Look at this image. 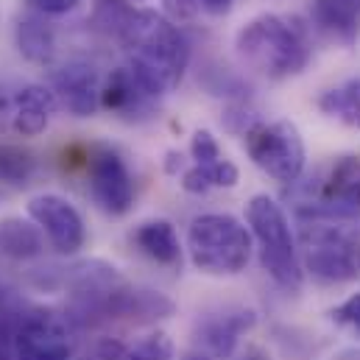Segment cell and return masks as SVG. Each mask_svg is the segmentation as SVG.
<instances>
[{
    "instance_id": "cell-23",
    "label": "cell",
    "mask_w": 360,
    "mask_h": 360,
    "mask_svg": "<svg viewBox=\"0 0 360 360\" xmlns=\"http://www.w3.org/2000/svg\"><path fill=\"white\" fill-rule=\"evenodd\" d=\"M333 321H338V324H347V327H352L355 333H360V293H352L347 302H341L338 307H333Z\"/></svg>"
},
{
    "instance_id": "cell-18",
    "label": "cell",
    "mask_w": 360,
    "mask_h": 360,
    "mask_svg": "<svg viewBox=\"0 0 360 360\" xmlns=\"http://www.w3.org/2000/svg\"><path fill=\"white\" fill-rule=\"evenodd\" d=\"M14 45L22 59L34 65H48L56 53V31L42 14L28 11L14 25Z\"/></svg>"
},
{
    "instance_id": "cell-13",
    "label": "cell",
    "mask_w": 360,
    "mask_h": 360,
    "mask_svg": "<svg viewBox=\"0 0 360 360\" xmlns=\"http://www.w3.org/2000/svg\"><path fill=\"white\" fill-rule=\"evenodd\" d=\"M257 324V313L246 307H226L221 313H210L198 321L195 341L212 358H229L240 338Z\"/></svg>"
},
{
    "instance_id": "cell-14",
    "label": "cell",
    "mask_w": 360,
    "mask_h": 360,
    "mask_svg": "<svg viewBox=\"0 0 360 360\" xmlns=\"http://www.w3.org/2000/svg\"><path fill=\"white\" fill-rule=\"evenodd\" d=\"M53 109H56L53 92L39 84H25L6 95L0 117H6L11 131H17L20 137H37L48 129Z\"/></svg>"
},
{
    "instance_id": "cell-4",
    "label": "cell",
    "mask_w": 360,
    "mask_h": 360,
    "mask_svg": "<svg viewBox=\"0 0 360 360\" xmlns=\"http://www.w3.org/2000/svg\"><path fill=\"white\" fill-rule=\"evenodd\" d=\"M246 224H249L252 240H257L263 271L282 290L299 293L304 285V269H302L296 235L290 229V221L282 204L266 193L255 195L246 207Z\"/></svg>"
},
{
    "instance_id": "cell-24",
    "label": "cell",
    "mask_w": 360,
    "mask_h": 360,
    "mask_svg": "<svg viewBox=\"0 0 360 360\" xmlns=\"http://www.w3.org/2000/svg\"><path fill=\"white\" fill-rule=\"evenodd\" d=\"M162 6L168 11V20H174V22L204 14V0H162Z\"/></svg>"
},
{
    "instance_id": "cell-5",
    "label": "cell",
    "mask_w": 360,
    "mask_h": 360,
    "mask_svg": "<svg viewBox=\"0 0 360 360\" xmlns=\"http://www.w3.org/2000/svg\"><path fill=\"white\" fill-rule=\"evenodd\" d=\"M252 232L229 212H207L190 221L187 255L190 263L210 276H238L252 260Z\"/></svg>"
},
{
    "instance_id": "cell-21",
    "label": "cell",
    "mask_w": 360,
    "mask_h": 360,
    "mask_svg": "<svg viewBox=\"0 0 360 360\" xmlns=\"http://www.w3.org/2000/svg\"><path fill=\"white\" fill-rule=\"evenodd\" d=\"M39 171V160L31 148L17 143H0V184L25 187Z\"/></svg>"
},
{
    "instance_id": "cell-10",
    "label": "cell",
    "mask_w": 360,
    "mask_h": 360,
    "mask_svg": "<svg viewBox=\"0 0 360 360\" xmlns=\"http://www.w3.org/2000/svg\"><path fill=\"white\" fill-rule=\"evenodd\" d=\"M11 360H70L68 327L53 313L31 310L11 335Z\"/></svg>"
},
{
    "instance_id": "cell-25",
    "label": "cell",
    "mask_w": 360,
    "mask_h": 360,
    "mask_svg": "<svg viewBox=\"0 0 360 360\" xmlns=\"http://www.w3.org/2000/svg\"><path fill=\"white\" fill-rule=\"evenodd\" d=\"M31 11L42 14V17H62L68 11H73L82 0H25Z\"/></svg>"
},
{
    "instance_id": "cell-9",
    "label": "cell",
    "mask_w": 360,
    "mask_h": 360,
    "mask_svg": "<svg viewBox=\"0 0 360 360\" xmlns=\"http://www.w3.org/2000/svg\"><path fill=\"white\" fill-rule=\"evenodd\" d=\"M28 218L39 226V232L48 238V243L59 255H76L87 243V226L82 212L56 193H42L28 201Z\"/></svg>"
},
{
    "instance_id": "cell-6",
    "label": "cell",
    "mask_w": 360,
    "mask_h": 360,
    "mask_svg": "<svg viewBox=\"0 0 360 360\" xmlns=\"http://www.w3.org/2000/svg\"><path fill=\"white\" fill-rule=\"evenodd\" d=\"M249 160L274 181L296 184L304 174L307 151L299 129L290 120H255L243 131Z\"/></svg>"
},
{
    "instance_id": "cell-15",
    "label": "cell",
    "mask_w": 360,
    "mask_h": 360,
    "mask_svg": "<svg viewBox=\"0 0 360 360\" xmlns=\"http://www.w3.org/2000/svg\"><path fill=\"white\" fill-rule=\"evenodd\" d=\"M101 106L126 120H140L154 112L157 98L140 84V79L126 65H120L106 76L101 87Z\"/></svg>"
},
{
    "instance_id": "cell-8",
    "label": "cell",
    "mask_w": 360,
    "mask_h": 360,
    "mask_svg": "<svg viewBox=\"0 0 360 360\" xmlns=\"http://www.w3.org/2000/svg\"><path fill=\"white\" fill-rule=\"evenodd\" d=\"M84 171H87V193L101 212L120 218L134 207V195H137L134 174L117 148L103 143L92 146L84 157Z\"/></svg>"
},
{
    "instance_id": "cell-7",
    "label": "cell",
    "mask_w": 360,
    "mask_h": 360,
    "mask_svg": "<svg viewBox=\"0 0 360 360\" xmlns=\"http://www.w3.org/2000/svg\"><path fill=\"white\" fill-rule=\"evenodd\" d=\"M299 218H341L360 224V157H338L307 198L296 204Z\"/></svg>"
},
{
    "instance_id": "cell-26",
    "label": "cell",
    "mask_w": 360,
    "mask_h": 360,
    "mask_svg": "<svg viewBox=\"0 0 360 360\" xmlns=\"http://www.w3.org/2000/svg\"><path fill=\"white\" fill-rule=\"evenodd\" d=\"M232 6H235V0H204V14L221 17V14H226Z\"/></svg>"
},
{
    "instance_id": "cell-11",
    "label": "cell",
    "mask_w": 360,
    "mask_h": 360,
    "mask_svg": "<svg viewBox=\"0 0 360 360\" xmlns=\"http://www.w3.org/2000/svg\"><path fill=\"white\" fill-rule=\"evenodd\" d=\"M190 168L181 174V187L187 193H210L215 187H235L240 179L238 165L221 151L212 131L198 129L190 140Z\"/></svg>"
},
{
    "instance_id": "cell-27",
    "label": "cell",
    "mask_w": 360,
    "mask_h": 360,
    "mask_svg": "<svg viewBox=\"0 0 360 360\" xmlns=\"http://www.w3.org/2000/svg\"><path fill=\"white\" fill-rule=\"evenodd\" d=\"M330 360H360V349L358 347H349V349H341L338 355H333Z\"/></svg>"
},
{
    "instance_id": "cell-1",
    "label": "cell",
    "mask_w": 360,
    "mask_h": 360,
    "mask_svg": "<svg viewBox=\"0 0 360 360\" xmlns=\"http://www.w3.org/2000/svg\"><path fill=\"white\" fill-rule=\"evenodd\" d=\"M112 37L126 51V68L157 101L181 84L190 65V42L174 20L154 8L129 6Z\"/></svg>"
},
{
    "instance_id": "cell-20",
    "label": "cell",
    "mask_w": 360,
    "mask_h": 360,
    "mask_svg": "<svg viewBox=\"0 0 360 360\" xmlns=\"http://www.w3.org/2000/svg\"><path fill=\"white\" fill-rule=\"evenodd\" d=\"M319 109L327 117H335L352 129H360V79H349L341 87L321 92Z\"/></svg>"
},
{
    "instance_id": "cell-19",
    "label": "cell",
    "mask_w": 360,
    "mask_h": 360,
    "mask_svg": "<svg viewBox=\"0 0 360 360\" xmlns=\"http://www.w3.org/2000/svg\"><path fill=\"white\" fill-rule=\"evenodd\" d=\"M45 252V235L37 224L22 218H3L0 221V255L8 260H34Z\"/></svg>"
},
{
    "instance_id": "cell-3",
    "label": "cell",
    "mask_w": 360,
    "mask_h": 360,
    "mask_svg": "<svg viewBox=\"0 0 360 360\" xmlns=\"http://www.w3.org/2000/svg\"><path fill=\"white\" fill-rule=\"evenodd\" d=\"M360 224L341 218H299L302 269L327 285L360 276Z\"/></svg>"
},
{
    "instance_id": "cell-22",
    "label": "cell",
    "mask_w": 360,
    "mask_h": 360,
    "mask_svg": "<svg viewBox=\"0 0 360 360\" xmlns=\"http://www.w3.org/2000/svg\"><path fill=\"white\" fill-rule=\"evenodd\" d=\"M174 358V344L165 333H151L140 338L134 347H129L120 360H171Z\"/></svg>"
},
{
    "instance_id": "cell-12",
    "label": "cell",
    "mask_w": 360,
    "mask_h": 360,
    "mask_svg": "<svg viewBox=\"0 0 360 360\" xmlns=\"http://www.w3.org/2000/svg\"><path fill=\"white\" fill-rule=\"evenodd\" d=\"M101 73L92 62L73 59L51 70V92L73 117H92L101 109Z\"/></svg>"
},
{
    "instance_id": "cell-17",
    "label": "cell",
    "mask_w": 360,
    "mask_h": 360,
    "mask_svg": "<svg viewBox=\"0 0 360 360\" xmlns=\"http://www.w3.org/2000/svg\"><path fill=\"white\" fill-rule=\"evenodd\" d=\"M131 240L148 260H154L160 266H168V269L181 266V240L176 235V226L171 221H165V218L146 221L134 229Z\"/></svg>"
},
{
    "instance_id": "cell-16",
    "label": "cell",
    "mask_w": 360,
    "mask_h": 360,
    "mask_svg": "<svg viewBox=\"0 0 360 360\" xmlns=\"http://www.w3.org/2000/svg\"><path fill=\"white\" fill-rule=\"evenodd\" d=\"M310 22L324 39L352 48L360 39V0H313Z\"/></svg>"
},
{
    "instance_id": "cell-2",
    "label": "cell",
    "mask_w": 360,
    "mask_h": 360,
    "mask_svg": "<svg viewBox=\"0 0 360 360\" xmlns=\"http://www.w3.org/2000/svg\"><path fill=\"white\" fill-rule=\"evenodd\" d=\"M235 51L249 70L271 82L293 79L310 65V42L304 31L279 14L249 20L235 37Z\"/></svg>"
}]
</instances>
